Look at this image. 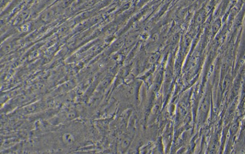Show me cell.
I'll return each instance as SVG.
<instances>
[{"instance_id": "obj_1", "label": "cell", "mask_w": 245, "mask_h": 154, "mask_svg": "<svg viewBox=\"0 0 245 154\" xmlns=\"http://www.w3.org/2000/svg\"><path fill=\"white\" fill-rule=\"evenodd\" d=\"M220 25H221V23H220V22L218 21L216 22V23H214V24H213V32H217L218 30L219 29V28H220Z\"/></svg>"}]
</instances>
